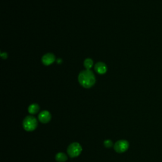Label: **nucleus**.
<instances>
[{
  "instance_id": "nucleus-7",
  "label": "nucleus",
  "mask_w": 162,
  "mask_h": 162,
  "mask_svg": "<svg viewBox=\"0 0 162 162\" xmlns=\"http://www.w3.org/2000/svg\"><path fill=\"white\" fill-rule=\"evenodd\" d=\"M95 70L99 74H104L107 71V67L103 62H98L95 65Z\"/></svg>"
},
{
  "instance_id": "nucleus-4",
  "label": "nucleus",
  "mask_w": 162,
  "mask_h": 162,
  "mask_svg": "<svg viewBox=\"0 0 162 162\" xmlns=\"http://www.w3.org/2000/svg\"><path fill=\"white\" fill-rule=\"evenodd\" d=\"M129 147V142L126 140H119L115 143L114 148L118 153H122L127 151Z\"/></svg>"
},
{
  "instance_id": "nucleus-6",
  "label": "nucleus",
  "mask_w": 162,
  "mask_h": 162,
  "mask_svg": "<svg viewBox=\"0 0 162 162\" xmlns=\"http://www.w3.org/2000/svg\"><path fill=\"white\" fill-rule=\"evenodd\" d=\"M55 56L52 53H47L42 58V62L45 65H49L52 64L55 61Z\"/></svg>"
},
{
  "instance_id": "nucleus-9",
  "label": "nucleus",
  "mask_w": 162,
  "mask_h": 162,
  "mask_svg": "<svg viewBox=\"0 0 162 162\" xmlns=\"http://www.w3.org/2000/svg\"><path fill=\"white\" fill-rule=\"evenodd\" d=\"M55 160L58 162H65L68 160V157L64 153L60 152L55 155Z\"/></svg>"
},
{
  "instance_id": "nucleus-10",
  "label": "nucleus",
  "mask_w": 162,
  "mask_h": 162,
  "mask_svg": "<svg viewBox=\"0 0 162 162\" xmlns=\"http://www.w3.org/2000/svg\"><path fill=\"white\" fill-rule=\"evenodd\" d=\"M84 67L87 70H89L93 65V61L91 58H87L84 61Z\"/></svg>"
},
{
  "instance_id": "nucleus-1",
  "label": "nucleus",
  "mask_w": 162,
  "mask_h": 162,
  "mask_svg": "<svg viewBox=\"0 0 162 162\" xmlns=\"http://www.w3.org/2000/svg\"><path fill=\"white\" fill-rule=\"evenodd\" d=\"M78 79L80 85L85 88L91 87L96 83L94 74L92 71L87 69L79 74Z\"/></svg>"
},
{
  "instance_id": "nucleus-2",
  "label": "nucleus",
  "mask_w": 162,
  "mask_h": 162,
  "mask_svg": "<svg viewBox=\"0 0 162 162\" xmlns=\"http://www.w3.org/2000/svg\"><path fill=\"white\" fill-rule=\"evenodd\" d=\"M22 125L25 130L27 132H32L37 128L38 122L37 119L34 117L27 116L24 119Z\"/></svg>"
},
{
  "instance_id": "nucleus-11",
  "label": "nucleus",
  "mask_w": 162,
  "mask_h": 162,
  "mask_svg": "<svg viewBox=\"0 0 162 162\" xmlns=\"http://www.w3.org/2000/svg\"><path fill=\"white\" fill-rule=\"evenodd\" d=\"M113 145H114L113 142L110 139H107L104 141V146L106 148H111L113 146Z\"/></svg>"
},
{
  "instance_id": "nucleus-8",
  "label": "nucleus",
  "mask_w": 162,
  "mask_h": 162,
  "mask_svg": "<svg viewBox=\"0 0 162 162\" xmlns=\"http://www.w3.org/2000/svg\"><path fill=\"white\" fill-rule=\"evenodd\" d=\"M39 111V106L36 103H33L30 105L28 108V111L30 114L35 115L38 113Z\"/></svg>"
},
{
  "instance_id": "nucleus-12",
  "label": "nucleus",
  "mask_w": 162,
  "mask_h": 162,
  "mask_svg": "<svg viewBox=\"0 0 162 162\" xmlns=\"http://www.w3.org/2000/svg\"><path fill=\"white\" fill-rule=\"evenodd\" d=\"M1 55H2V57L4 59H6L7 58V54L6 53H2Z\"/></svg>"
},
{
  "instance_id": "nucleus-5",
  "label": "nucleus",
  "mask_w": 162,
  "mask_h": 162,
  "mask_svg": "<svg viewBox=\"0 0 162 162\" xmlns=\"http://www.w3.org/2000/svg\"><path fill=\"white\" fill-rule=\"evenodd\" d=\"M38 119L43 124H47L52 119V115L49 113V111L47 110L42 111L39 114Z\"/></svg>"
},
{
  "instance_id": "nucleus-13",
  "label": "nucleus",
  "mask_w": 162,
  "mask_h": 162,
  "mask_svg": "<svg viewBox=\"0 0 162 162\" xmlns=\"http://www.w3.org/2000/svg\"><path fill=\"white\" fill-rule=\"evenodd\" d=\"M62 60H61L60 58H58V59L57 60V62H58V64H60L61 63H62Z\"/></svg>"
},
{
  "instance_id": "nucleus-3",
  "label": "nucleus",
  "mask_w": 162,
  "mask_h": 162,
  "mask_svg": "<svg viewBox=\"0 0 162 162\" xmlns=\"http://www.w3.org/2000/svg\"><path fill=\"white\" fill-rule=\"evenodd\" d=\"M83 148L77 142L70 144L67 148V154L70 158H76L82 153Z\"/></svg>"
}]
</instances>
